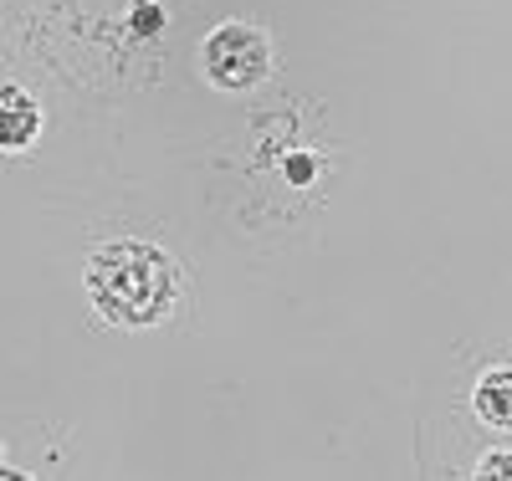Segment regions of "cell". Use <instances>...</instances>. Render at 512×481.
Listing matches in <instances>:
<instances>
[{
    "label": "cell",
    "mask_w": 512,
    "mask_h": 481,
    "mask_svg": "<svg viewBox=\"0 0 512 481\" xmlns=\"http://www.w3.org/2000/svg\"><path fill=\"white\" fill-rule=\"evenodd\" d=\"M175 261L144 241H113L88 261V297L118 328H154L175 308Z\"/></svg>",
    "instance_id": "obj_1"
},
{
    "label": "cell",
    "mask_w": 512,
    "mask_h": 481,
    "mask_svg": "<svg viewBox=\"0 0 512 481\" xmlns=\"http://www.w3.org/2000/svg\"><path fill=\"white\" fill-rule=\"evenodd\" d=\"M482 476H512V461H507V456H497V461H487V466H482Z\"/></svg>",
    "instance_id": "obj_7"
},
{
    "label": "cell",
    "mask_w": 512,
    "mask_h": 481,
    "mask_svg": "<svg viewBox=\"0 0 512 481\" xmlns=\"http://www.w3.org/2000/svg\"><path fill=\"white\" fill-rule=\"evenodd\" d=\"M477 410H482V420L512 430V369H492L477 384Z\"/></svg>",
    "instance_id": "obj_4"
},
{
    "label": "cell",
    "mask_w": 512,
    "mask_h": 481,
    "mask_svg": "<svg viewBox=\"0 0 512 481\" xmlns=\"http://www.w3.org/2000/svg\"><path fill=\"white\" fill-rule=\"evenodd\" d=\"M200 67L205 77L226 87V93H241V87H256L267 72H272V41L256 31V26H221V31H210L205 41V52H200Z\"/></svg>",
    "instance_id": "obj_2"
},
{
    "label": "cell",
    "mask_w": 512,
    "mask_h": 481,
    "mask_svg": "<svg viewBox=\"0 0 512 481\" xmlns=\"http://www.w3.org/2000/svg\"><path fill=\"white\" fill-rule=\"evenodd\" d=\"M308 174H313V159H303V154H297V159L287 164V180H297V185H303Z\"/></svg>",
    "instance_id": "obj_5"
},
{
    "label": "cell",
    "mask_w": 512,
    "mask_h": 481,
    "mask_svg": "<svg viewBox=\"0 0 512 481\" xmlns=\"http://www.w3.org/2000/svg\"><path fill=\"white\" fill-rule=\"evenodd\" d=\"M36 128H41L36 103L21 93V87H0V144H6V149H21V144L36 139Z\"/></svg>",
    "instance_id": "obj_3"
},
{
    "label": "cell",
    "mask_w": 512,
    "mask_h": 481,
    "mask_svg": "<svg viewBox=\"0 0 512 481\" xmlns=\"http://www.w3.org/2000/svg\"><path fill=\"white\" fill-rule=\"evenodd\" d=\"M159 21H164V16H159V11H149V6H139V11H134V26H139V31H149V26L159 31Z\"/></svg>",
    "instance_id": "obj_6"
}]
</instances>
